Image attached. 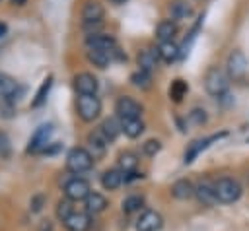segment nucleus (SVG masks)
Wrapping results in <instances>:
<instances>
[{"label":"nucleus","mask_w":249,"mask_h":231,"mask_svg":"<svg viewBox=\"0 0 249 231\" xmlns=\"http://www.w3.org/2000/svg\"><path fill=\"white\" fill-rule=\"evenodd\" d=\"M60 148H62V144H60V142H54L53 146H47V148L43 149V153H47V155H53V153H56Z\"/></svg>","instance_id":"obj_38"},{"label":"nucleus","mask_w":249,"mask_h":231,"mask_svg":"<svg viewBox=\"0 0 249 231\" xmlns=\"http://www.w3.org/2000/svg\"><path fill=\"white\" fill-rule=\"evenodd\" d=\"M109 2H111V4H124L126 0H109Z\"/></svg>","instance_id":"obj_42"},{"label":"nucleus","mask_w":249,"mask_h":231,"mask_svg":"<svg viewBox=\"0 0 249 231\" xmlns=\"http://www.w3.org/2000/svg\"><path fill=\"white\" fill-rule=\"evenodd\" d=\"M45 200H47V198H45L43 194H35V196L31 198V206H29V208H31V212H33V214L41 212V210H43V206H45Z\"/></svg>","instance_id":"obj_37"},{"label":"nucleus","mask_w":249,"mask_h":231,"mask_svg":"<svg viewBox=\"0 0 249 231\" xmlns=\"http://www.w3.org/2000/svg\"><path fill=\"white\" fill-rule=\"evenodd\" d=\"M51 85H53V76H47V78L43 80V83H41V87H39V91H37V95H35L31 107H41V105L45 103V99H47V95H49V91H51Z\"/></svg>","instance_id":"obj_32"},{"label":"nucleus","mask_w":249,"mask_h":231,"mask_svg":"<svg viewBox=\"0 0 249 231\" xmlns=\"http://www.w3.org/2000/svg\"><path fill=\"white\" fill-rule=\"evenodd\" d=\"M105 16V10L101 6V2L97 0H88L82 8V19L86 25H93V23H99Z\"/></svg>","instance_id":"obj_15"},{"label":"nucleus","mask_w":249,"mask_h":231,"mask_svg":"<svg viewBox=\"0 0 249 231\" xmlns=\"http://www.w3.org/2000/svg\"><path fill=\"white\" fill-rule=\"evenodd\" d=\"M136 167H138V157H136V153L124 151V153L119 155V171H123V173L126 175V173L136 171Z\"/></svg>","instance_id":"obj_28"},{"label":"nucleus","mask_w":249,"mask_h":231,"mask_svg":"<svg viewBox=\"0 0 249 231\" xmlns=\"http://www.w3.org/2000/svg\"><path fill=\"white\" fill-rule=\"evenodd\" d=\"M169 16L175 19V21H181V19H189L193 16V6L187 2V0H173L169 4Z\"/></svg>","instance_id":"obj_22"},{"label":"nucleus","mask_w":249,"mask_h":231,"mask_svg":"<svg viewBox=\"0 0 249 231\" xmlns=\"http://www.w3.org/2000/svg\"><path fill=\"white\" fill-rule=\"evenodd\" d=\"M89 192H91L89 182H88L86 179H82V177H72V179L66 181V184H64V198H68L70 202L86 200Z\"/></svg>","instance_id":"obj_5"},{"label":"nucleus","mask_w":249,"mask_h":231,"mask_svg":"<svg viewBox=\"0 0 249 231\" xmlns=\"http://www.w3.org/2000/svg\"><path fill=\"white\" fill-rule=\"evenodd\" d=\"M72 212H74V210H72V202H70L68 198L58 200V204H56V217H58L60 221H64Z\"/></svg>","instance_id":"obj_33"},{"label":"nucleus","mask_w":249,"mask_h":231,"mask_svg":"<svg viewBox=\"0 0 249 231\" xmlns=\"http://www.w3.org/2000/svg\"><path fill=\"white\" fill-rule=\"evenodd\" d=\"M51 136H53V124H41L33 132V136L27 144V153H43V149L49 146Z\"/></svg>","instance_id":"obj_8"},{"label":"nucleus","mask_w":249,"mask_h":231,"mask_svg":"<svg viewBox=\"0 0 249 231\" xmlns=\"http://www.w3.org/2000/svg\"><path fill=\"white\" fill-rule=\"evenodd\" d=\"M86 47L88 49H97V50H105V52H113L117 49V41L111 35H103V33H93L86 37Z\"/></svg>","instance_id":"obj_14"},{"label":"nucleus","mask_w":249,"mask_h":231,"mask_svg":"<svg viewBox=\"0 0 249 231\" xmlns=\"http://www.w3.org/2000/svg\"><path fill=\"white\" fill-rule=\"evenodd\" d=\"M160 149H161V142H160V140H146V142L142 144V151H144L148 157H154Z\"/></svg>","instance_id":"obj_35"},{"label":"nucleus","mask_w":249,"mask_h":231,"mask_svg":"<svg viewBox=\"0 0 249 231\" xmlns=\"http://www.w3.org/2000/svg\"><path fill=\"white\" fill-rule=\"evenodd\" d=\"M158 54L163 62H175L181 54V49L173 43V41H165V43H160L158 47Z\"/></svg>","instance_id":"obj_25"},{"label":"nucleus","mask_w":249,"mask_h":231,"mask_svg":"<svg viewBox=\"0 0 249 231\" xmlns=\"http://www.w3.org/2000/svg\"><path fill=\"white\" fill-rule=\"evenodd\" d=\"M195 196H196L198 202L204 204V206H212V204L218 202V200H216V194H214V182L208 181V179L200 181V182L195 186Z\"/></svg>","instance_id":"obj_17"},{"label":"nucleus","mask_w":249,"mask_h":231,"mask_svg":"<svg viewBox=\"0 0 249 231\" xmlns=\"http://www.w3.org/2000/svg\"><path fill=\"white\" fill-rule=\"evenodd\" d=\"M23 93V87H19V83L8 76V74H0V97L8 103H14L19 99V95Z\"/></svg>","instance_id":"obj_9"},{"label":"nucleus","mask_w":249,"mask_h":231,"mask_svg":"<svg viewBox=\"0 0 249 231\" xmlns=\"http://www.w3.org/2000/svg\"><path fill=\"white\" fill-rule=\"evenodd\" d=\"M91 165H93V157L89 155V151L86 148H72L66 155V169L74 175L89 171Z\"/></svg>","instance_id":"obj_3"},{"label":"nucleus","mask_w":249,"mask_h":231,"mask_svg":"<svg viewBox=\"0 0 249 231\" xmlns=\"http://www.w3.org/2000/svg\"><path fill=\"white\" fill-rule=\"evenodd\" d=\"M12 155V144H10V138L4 130H0V157L2 159H8Z\"/></svg>","instance_id":"obj_34"},{"label":"nucleus","mask_w":249,"mask_h":231,"mask_svg":"<svg viewBox=\"0 0 249 231\" xmlns=\"http://www.w3.org/2000/svg\"><path fill=\"white\" fill-rule=\"evenodd\" d=\"M123 182H124V173L119 169H107L101 175V186L105 190H117Z\"/></svg>","instance_id":"obj_20"},{"label":"nucleus","mask_w":249,"mask_h":231,"mask_svg":"<svg viewBox=\"0 0 249 231\" xmlns=\"http://www.w3.org/2000/svg\"><path fill=\"white\" fill-rule=\"evenodd\" d=\"M204 89L214 97L226 95L228 89H230V76L218 66L208 68V72L204 76Z\"/></svg>","instance_id":"obj_1"},{"label":"nucleus","mask_w":249,"mask_h":231,"mask_svg":"<svg viewBox=\"0 0 249 231\" xmlns=\"http://www.w3.org/2000/svg\"><path fill=\"white\" fill-rule=\"evenodd\" d=\"M12 2H14V4H16V6H23V4H25V2H27V0H12Z\"/></svg>","instance_id":"obj_41"},{"label":"nucleus","mask_w":249,"mask_h":231,"mask_svg":"<svg viewBox=\"0 0 249 231\" xmlns=\"http://www.w3.org/2000/svg\"><path fill=\"white\" fill-rule=\"evenodd\" d=\"M41 231H53V223L49 219H43L41 221Z\"/></svg>","instance_id":"obj_39"},{"label":"nucleus","mask_w":249,"mask_h":231,"mask_svg":"<svg viewBox=\"0 0 249 231\" xmlns=\"http://www.w3.org/2000/svg\"><path fill=\"white\" fill-rule=\"evenodd\" d=\"M187 91H189V85H187V82L177 78V80H173V82H171V87H169V97H171L175 103H181Z\"/></svg>","instance_id":"obj_29"},{"label":"nucleus","mask_w":249,"mask_h":231,"mask_svg":"<svg viewBox=\"0 0 249 231\" xmlns=\"http://www.w3.org/2000/svg\"><path fill=\"white\" fill-rule=\"evenodd\" d=\"M247 68H249V62L245 58V54L235 49L230 52L228 56V62H226V70H228V76L233 78V80H241L245 74H247Z\"/></svg>","instance_id":"obj_6"},{"label":"nucleus","mask_w":249,"mask_h":231,"mask_svg":"<svg viewBox=\"0 0 249 231\" xmlns=\"http://www.w3.org/2000/svg\"><path fill=\"white\" fill-rule=\"evenodd\" d=\"M189 118H191V122H193V124H204V122L208 120V116H206V111H204V109H193V111L189 113Z\"/></svg>","instance_id":"obj_36"},{"label":"nucleus","mask_w":249,"mask_h":231,"mask_svg":"<svg viewBox=\"0 0 249 231\" xmlns=\"http://www.w3.org/2000/svg\"><path fill=\"white\" fill-rule=\"evenodd\" d=\"M107 144H109V142H107L105 136L99 132V128L88 134V151H89V155L93 157V161H95V159H101V157L105 155Z\"/></svg>","instance_id":"obj_13"},{"label":"nucleus","mask_w":249,"mask_h":231,"mask_svg":"<svg viewBox=\"0 0 249 231\" xmlns=\"http://www.w3.org/2000/svg\"><path fill=\"white\" fill-rule=\"evenodd\" d=\"M214 194H216L218 202L233 204L241 196V184H239V181H235L231 177H222V179H218L214 182Z\"/></svg>","instance_id":"obj_2"},{"label":"nucleus","mask_w":249,"mask_h":231,"mask_svg":"<svg viewBox=\"0 0 249 231\" xmlns=\"http://www.w3.org/2000/svg\"><path fill=\"white\" fill-rule=\"evenodd\" d=\"M99 132L105 136V140H107V142H115V140H117V136L123 132V130H121V120H119V118H115V116L105 118V120L101 122V126H99Z\"/></svg>","instance_id":"obj_23"},{"label":"nucleus","mask_w":249,"mask_h":231,"mask_svg":"<svg viewBox=\"0 0 249 231\" xmlns=\"http://www.w3.org/2000/svg\"><path fill=\"white\" fill-rule=\"evenodd\" d=\"M6 33H8V25L4 21H0V37H4Z\"/></svg>","instance_id":"obj_40"},{"label":"nucleus","mask_w":249,"mask_h":231,"mask_svg":"<svg viewBox=\"0 0 249 231\" xmlns=\"http://www.w3.org/2000/svg\"><path fill=\"white\" fill-rule=\"evenodd\" d=\"M171 194L177 200H189L195 196V184L189 179H179L171 184Z\"/></svg>","instance_id":"obj_19"},{"label":"nucleus","mask_w":249,"mask_h":231,"mask_svg":"<svg viewBox=\"0 0 249 231\" xmlns=\"http://www.w3.org/2000/svg\"><path fill=\"white\" fill-rule=\"evenodd\" d=\"M84 206H86V212H88V214H101V212L109 206V202H107V198H105L103 194H99V192H89L88 198L84 200Z\"/></svg>","instance_id":"obj_21"},{"label":"nucleus","mask_w":249,"mask_h":231,"mask_svg":"<svg viewBox=\"0 0 249 231\" xmlns=\"http://www.w3.org/2000/svg\"><path fill=\"white\" fill-rule=\"evenodd\" d=\"M224 136H226V132H220V134H212V136H206V138H200V140L191 142L189 148H187V151H185V163H193L200 151H204L212 142H216V140H220Z\"/></svg>","instance_id":"obj_12"},{"label":"nucleus","mask_w":249,"mask_h":231,"mask_svg":"<svg viewBox=\"0 0 249 231\" xmlns=\"http://www.w3.org/2000/svg\"><path fill=\"white\" fill-rule=\"evenodd\" d=\"M62 223L68 231H88L91 227V217L88 212H72Z\"/></svg>","instance_id":"obj_16"},{"label":"nucleus","mask_w":249,"mask_h":231,"mask_svg":"<svg viewBox=\"0 0 249 231\" xmlns=\"http://www.w3.org/2000/svg\"><path fill=\"white\" fill-rule=\"evenodd\" d=\"M121 130L128 138H138L144 132V122L140 118H124V120H121Z\"/></svg>","instance_id":"obj_26"},{"label":"nucleus","mask_w":249,"mask_h":231,"mask_svg":"<svg viewBox=\"0 0 249 231\" xmlns=\"http://www.w3.org/2000/svg\"><path fill=\"white\" fill-rule=\"evenodd\" d=\"M74 87L80 95H95L97 89H99V82L93 74L89 72H80L76 78H74Z\"/></svg>","instance_id":"obj_11"},{"label":"nucleus","mask_w":249,"mask_h":231,"mask_svg":"<svg viewBox=\"0 0 249 231\" xmlns=\"http://www.w3.org/2000/svg\"><path fill=\"white\" fill-rule=\"evenodd\" d=\"M142 206H144V196H140V194H130L123 200V212L124 214H134Z\"/></svg>","instance_id":"obj_30"},{"label":"nucleus","mask_w":249,"mask_h":231,"mask_svg":"<svg viewBox=\"0 0 249 231\" xmlns=\"http://www.w3.org/2000/svg\"><path fill=\"white\" fill-rule=\"evenodd\" d=\"M158 58H160L158 49H144V50H140L138 52V66H140V70L152 74V70H156V66H158Z\"/></svg>","instance_id":"obj_18"},{"label":"nucleus","mask_w":249,"mask_h":231,"mask_svg":"<svg viewBox=\"0 0 249 231\" xmlns=\"http://www.w3.org/2000/svg\"><path fill=\"white\" fill-rule=\"evenodd\" d=\"M76 111L84 122H93L101 113V101L97 95H80L76 101Z\"/></svg>","instance_id":"obj_4"},{"label":"nucleus","mask_w":249,"mask_h":231,"mask_svg":"<svg viewBox=\"0 0 249 231\" xmlns=\"http://www.w3.org/2000/svg\"><path fill=\"white\" fill-rule=\"evenodd\" d=\"M134 225H136V231H160L163 225V217L156 210H146L140 214Z\"/></svg>","instance_id":"obj_10"},{"label":"nucleus","mask_w":249,"mask_h":231,"mask_svg":"<svg viewBox=\"0 0 249 231\" xmlns=\"http://www.w3.org/2000/svg\"><path fill=\"white\" fill-rule=\"evenodd\" d=\"M115 113H117V116H119L121 120H124V118H140V115H142V105H140L138 101H134L132 97L123 95V97H119L117 103H115Z\"/></svg>","instance_id":"obj_7"},{"label":"nucleus","mask_w":249,"mask_h":231,"mask_svg":"<svg viewBox=\"0 0 249 231\" xmlns=\"http://www.w3.org/2000/svg\"><path fill=\"white\" fill-rule=\"evenodd\" d=\"M86 56H88V60H89L93 66H97V68H107L109 62H111V54L105 52V50H97V49H88Z\"/></svg>","instance_id":"obj_27"},{"label":"nucleus","mask_w":249,"mask_h":231,"mask_svg":"<svg viewBox=\"0 0 249 231\" xmlns=\"http://www.w3.org/2000/svg\"><path fill=\"white\" fill-rule=\"evenodd\" d=\"M130 83H132L134 87H138V89H150V87H152V76H150L148 72L138 70V72H134V74L130 76Z\"/></svg>","instance_id":"obj_31"},{"label":"nucleus","mask_w":249,"mask_h":231,"mask_svg":"<svg viewBox=\"0 0 249 231\" xmlns=\"http://www.w3.org/2000/svg\"><path fill=\"white\" fill-rule=\"evenodd\" d=\"M177 33V23L173 19H163L158 23L156 27V37L160 39V43H165V41H173Z\"/></svg>","instance_id":"obj_24"}]
</instances>
